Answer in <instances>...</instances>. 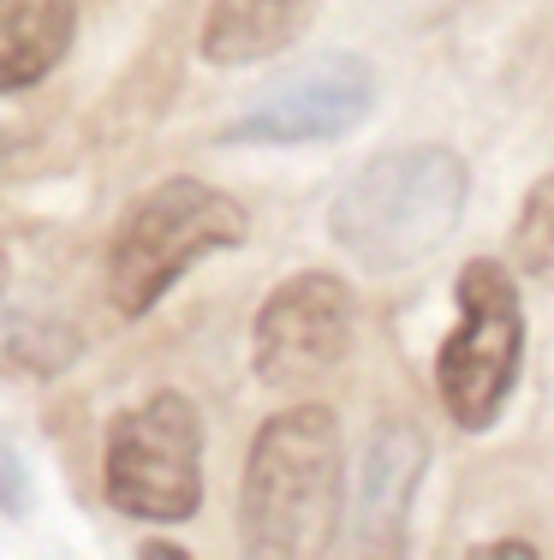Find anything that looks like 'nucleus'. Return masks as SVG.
<instances>
[{
	"mask_svg": "<svg viewBox=\"0 0 554 560\" xmlns=\"http://www.w3.org/2000/svg\"><path fill=\"white\" fill-rule=\"evenodd\" d=\"M138 555H150V560H185V549H174V542H143Z\"/></svg>",
	"mask_w": 554,
	"mask_h": 560,
	"instance_id": "nucleus-15",
	"label": "nucleus"
},
{
	"mask_svg": "<svg viewBox=\"0 0 554 560\" xmlns=\"http://www.w3.org/2000/svg\"><path fill=\"white\" fill-rule=\"evenodd\" d=\"M78 352H84V340H78V328H66L60 316H31V323H19L0 340V358H7L12 370H31V376H60V370L78 364Z\"/></svg>",
	"mask_w": 554,
	"mask_h": 560,
	"instance_id": "nucleus-11",
	"label": "nucleus"
},
{
	"mask_svg": "<svg viewBox=\"0 0 554 560\" xmlns=\"http://www.w3.org/2000/svg\"><path fill=\"white\" fill-rule=\"evenodd\" d=\"M0 513L7 518H24L31 513V465H24L19 442L0 430Z\"/></svg>",
	"mask_w": 554,
	"mask_h": 560,
	"instance_id": "nucleus-13",
	"label": "nucleus"
},
{
	"mask_svg": "<svg viewBox=\"0 0 554 560\" xmlns=\"http://www.w3.org/2000/svg\"><path fill=\"white\" fill-rule=\"evenodd\" d=\"M7 275H12V257H7V245H0V299H7Z\"/></svg>",
	"mask_w": 554,
	"mask_h": 560,
	"instance_id": "nucleus-16",
	"label": "nucleus"
},
{
	"mask_svg": "<svg viewBox=\"0 0 554 560\" xmlns=\"http://www.w3.org/2000/svg\"><path fill=\"white\" fill-rule=\"evenodd\" d=\"M340 418L328 406L274 411L245 453L239 483V537L250 555L310 560L340 537Z\"/></svg>",
	"mask_w": 554,
	"mask_h": 560,
	"instance_id": "nucleus-1",
	"label": "nucleus"
},
{
	"mask_svg": "<svg viewBox=\"0 0 554 560\" xmlns=\"http://www.w3.org/2000/svg\"><path fill=\"white\" fill-rule=\"evenodd\" d=\"M250 238V215L233 191L209 179H162L120 215L102 257V292L114 316L138 323L215 250H239Z\"/></svg>",
	"mask_w": 554,
	"mask_h": 560,
	"instance_id": "nucleus-3",
	"label": "nucleus"
},
{
	"mask_svg": "<svg viewBox=\"0 0 554 560\" xmlns=\"http://www.w3.org/2000/svg\"><path fill=\"white\" fill-rule=\"evenodd\" d=\"M369 108H376V72L358 55H322L298 66L286 84H274L257 108H245L221 131V143H334L346 131H358Z\"/></svg>",
	"mask_w": 554,
	"mask_h": 560,
	"instance_id": "nucleus-7",
	"label": "nucleus"
},
{
	"mask_svg": "<svg viewBox=\"0 0 554 560\" xmlns=\"http://www.w3.org/2000/svg\"><path fill=\"white\" fill-rule=\"evenodd\" d=\"M512 262L537 280V287L554 292V173L524 191L519 221H512Z\"/></svg>",
	"mask_w": 554,
	"mask_h": 560,
	"instance_id": "nucleus-12",
	"label": "nucleus"
},
{
	"mask_svg": "<svg viewBox=\"0 0 554 560\" xmlns=\"http://www.w3.org/2000/svg\"><path fill=\"white\" fill-rule=\"evenodd\" d=\"M429 465V435L412 418H388L369 430L358 459V495H352V530L369 555H400L412 530V501Z\"/></svg>",
	"mask_w": 554,
	"mask_h": 560,
	"instance_id": "nucleus-8",
	"label": "nucleus"
},
{
	"mask_svg": "<svg viewBox=\"0 0 554 560\" xmlns=\"http://www.w3.org/2000/svg\"><path fill=\"white\" fill-rule=\"evenodd\" d=\"M471 203V173L441 143L381 150L328 203V238L369 275L417 269L453 238Z\"/></svg>",
	"mask_w": 554,
	"mask_h": 560,
	"instance_id": "nucleus-2",
	"label": "nucleus"
},
{
	"mask_svg": "<svg viewBox=\"0 0 554 560\" xmlns=\"http://www.w3.org/2000/svg\"><path fill=\"white\" fill-rule=\"evenodd\" d=\"M352 335H358V299L340 275L305 269L262 299L250 323V364L269 388H305L346 364Z\"/></svg>",
	"mask_w": 554,
	"mask_h": 560,
	"instance_id": "nucleus-6",
	"label": "nucleus"
},
{
	"mask_svg": "<svg viewBox=\"0 0 554 560\" xmlns=\"http://www.w3.org/2000/svg\"><path fill=\"white\" fill-rule=\"evenodd\" d=\"M471 555H512V560H537L531 542H483V549H471Z\"/></svg>",
	"mask_w": 554,
	"mask_h": 560,
	"instance_id": "nucleus-14",
	"label": "nucleus"
},
{
	"mask_svg": "<svg viewBox=\"0 0 554 560\" xmlns=\"http://www.w3.org/2000/svg\"><path fill=\"white\" fill-rule=\"evenodd\" d=\"M459 323L435 352V394L459 430L483 435L500 423L524 364V304L507 262L471 257L453 280Z\"/></svg>",
	"mask_w": 554,
	"mask_h": 560,
	"instance_id": "nucleus-4",
	"label": "nucleus"
},
{
	"mask_svg": "<svg viewBox=\"0 0 554 560\" xmlns=\"http://www.w3.org/2000/svg\"><path fill=\"white\" fill-rule=\"evenodd\" d=\"M102 483L126 518L185 525L203 506V411L162 388L108 423Z\"/></svg>",
	"mask_w": 554,
	"mask_h": 560,
	"instance_id": "nucleus-5",
	"label": "nucleus"
},
{
	"mask_svg": "<svg viewBox=\"0 0 554 560\" xmlns=\"http://www.w3.org/2000/svg\"><path fill=\"white\" fill-rule=\"evenodd\" d=\"M322 0H209L203 12V48L209 66H257L274 60L310 31Z\"/></svg>",
	"mask_w": 554,
	"mask_h": 560,
	"instance_id": "nucleus-9",
	"label": "nucleus"
},
{
	"mask_svg": "<svg viewBox=\"0 0 554 560\" xmlns=\"http://www.w3.org/2000/svg\"><path fill=\"white\" fill-rule=\"evenodd\" d=\"M78 31L72 0H0V96L43 84Z\"/></svg>",
	"mask_w": 554,
	"mask_h": 560,
	"instance_id": "nucleus-10",
	"label": "nucleus"
}]
</instances>
